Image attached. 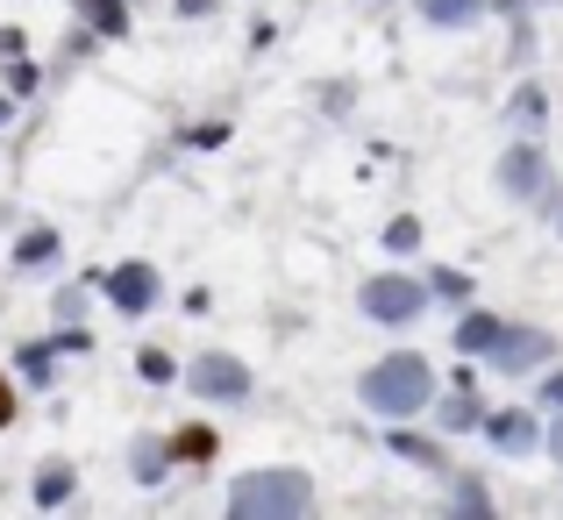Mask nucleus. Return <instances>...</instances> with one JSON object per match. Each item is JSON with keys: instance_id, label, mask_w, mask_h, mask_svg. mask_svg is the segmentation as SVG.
Wrapping results in <instances>:
<instances>
[{"instance_id": "ddd939ff", "label": "nucleus", "mask_w": 563, "mask_h": 520, "mask_svg": "<svg viewBox=\"0 0 563 520\" xmlns=\"http://www.w3.org/2000/svg\"><path fill=\"white\" fill-rule=\"evenodd\" d=\"M165 456H172V442L143 435V442H136V478H143V485H157V478H165Z\"/></svg>"}, {"instance_id": "39448f33", "label": "nucleus", "mask_w": 563, "mask_h": 520, "mask_svg": "<svg viewBox=\"0 0 563 520\" xmlns=\"http://www.w3.org/2000/svg\"><path fill=\"white\" fill-rule=\"evenodd\" d=\"M499 186H507L514 200H542V192H550V157H542L536 143H514V151L499 157Z\"/></svg>"}, {"instance_id": "f8f14e48", "label": "nucleus", "mask_w": 563, "mask_h": 520, "mask_svg": "<svg viewBox=\"0 0 563 520\" xmlns=\"http://www.w3.org/2000/svg\"><path fill=\"white\" fill-rule=\"evenodd\" d=\"M542 114H550V93H542V86H521L514 108H507V122L514 129H542Z\"/></svg>"}, {"instance_id": "a878e982", "label": "nucleus", "mask_w": 563, "mask_h": 520, "mask_svg": "<svg viewBox=\"0 0 563 520\" xmlns=\"http://www.w3.org/2000/svg\"><path fill=\"white\" fill-rule=\"evenodd\" d=\"M0 114H8V100H0Z\"/></svg>"}, {"instance_id": "412c9836", "label": "nucleus", "mask_w": 563, "mask_h": 520, "mask_svg": "<svg viewBox=\"0 0 563 520\" xmlns=\"http://www.w3.org/2000/svg\"><path fill=\"white\" fill-rule=\"evenodd\" d=\"M542 450H550V456H556V464H563V407H556V421H550V428H542Z\"/></svg>"}, {"instance_id": "6ab92c4d", "label": "nucleus", "mask_w": 563, "mask_h": 520, "mask_svg": "<svg viewBox=\"0 0 563 520\" xmlns=\"http://www.w3.org/2000/svg\"><path fill=\"white\" fill-rule=\"evenodd\" d=\"M51 356H57V343H29L22 350V378H51Z\"/></svg>"}, {"instance_id": "393cba45", "label": "nucleus", "mask_w": 563, "mask_h": 520, "mask_svg": "<svg viewBox=\"0 0 563 520\" xmlns=\"http://www.w3.org/2000/svg\"><path fill=\"white\" fill-rule=\"evenodd\" d=\"M172 8H179V14H214L221 0H172Z\"/></svg>"}, {"instance_id": "423d86ee", "label": "nucleus", "mask_w": 563, "mask_h": 520, "mask_svg": "<svg viewBox=\"0 0 563 520\" xmlns=\"http://www.w3.org/2000/svg\"><path fill=\"white\" fill-rule=\"evenodd\" d=\"M186 385H192L200 399H243V392H250V370L235 364V356H200V364L186 370Z\"/></svg>"}, {"instance_id": "4be33fe9", "label": "nucleus", "mask_w": 563, "mask_h": 520, "mask_svg": "<svg viewBox=\"0 0 563 520\" xmlns=\"http://www.w3.org/2000/svg\"><path fill=\"white\" fill-rule=\"evenodd\" d=\"M143 378H172V356L165 350H143Z\"/></svg>"}, {"instance_id": "20e7f679", "label": "nucleus", "mask_w": 563, "mask_h": 520, "mask_svg": "<svg viewBox=\"0 0 563 520\" xmlns=\"http://www.w3.org/2000/svg\"><path fill=\"white\" fill-rule=\"evenodd\" d=\"M542 364H556V335H542V329H499V343H493V370H507V378H521V370H542Z\"/></svg>"}, {"instance_id": "9b49d317", "label": "nucleus", "mask_w": 563, "mask_h": 520, "mask_svg": "<svg viewBox=\"0 0 563 520\" xmlns=\"http://www.w3.org/2000/svg\"><path fill=\"white\" fill-rule=\"evenodd\" d=\"M435 421L450 428V435H464V428H485V413H478V399H471V392H450L435 407Z\"/></svg>"}, {"instance_id": "aec40b11", "label": "nucleus", "mask_w": 563, "mask_h": 520, "mask_svg": "<svg viewBox=\"0 0 563 520\" xmlns=\"http://www.w3.org/2000/svg\"><path fill=\"white\" fill-rule=\"evenodd\" d=\"M86 14H93L100 29H129V14H122V0H86Z\"/></svg>"}, {"instance_id": "f03ea898", "label": "nucleus", "mask_w": 563, "mask_h": 520, "mask_svg": "<svg viewBox=\"0 0 563 520\" xmlns=\"http://www.w3.org/2000/svg\"><path fill=\"white\" fill-rule=\"evenodd\" d=\"M307 499H314V485L300 471H250V478H235L229 513L235 520H292V513H307Z\"/></svg>"}, {"instance_id": "9d476101", "label": "nucleus", "mask_w": 563, "mask_h": 520, "mask_svg": "<svg viewBox=\"0 0 563 520\" xmlns=\"http://www.w3.org/2000/svg\"><path fill=\"white\" fill-rule=\"evenodd\" d=\"M478 14H485V0H421V22H435V29H464Z\"/></svg>"}, {"instance_id": "b1692460", "label": "nucleus", "mask_w": 563, "mask_h": 520, "mask_svg": "<svg viewBox=\"0 0 563 520\" xmlns=\"http://www.w3.org/2000/svg\"><path fill=\"white\" fill-rule=\"evenodd\" d=\"M14 421V385H8V370H0V428Z\"/></svg>"}, {"instance_id": "f257e3e1", "label": "nucleus", "mask_w": 563, "mask_h": 520, "mask_svg": "<svg viewBox=\"0 0 563 520\" xmlns=\"http://www.w3.org/2000/svg\"><path fill=\"white\" fill-rule=\"evenodd\" d=\"M357 399L372 413H385V421H413L421 407H435V370H428V356L393 350L357 378Z\"/></svg>"}, {"instance_id": "f3484780", "label": "nucleus", "mask_w": 563, "mask_h": 520, "mask_svg": "<svg viewBox=\"0 0 563 520\" xmlns=\"http://www.w3.org/2000/svg\"><path fill=\"white\" fill-rule=\"evenodd\" d=\"M393 450L407 456V464H428V471L442 464V442H421V435H407V428H399V435H393Z\"/></svg>"}, {"instance_id": "6e6552de", "label": "nucleus", "mask_w": 563, "mask_h": 520, "mask_svg": "<svg viewBox=\"0 0 563 520\" xmlns=\"http://www.w3.org/2000/svg\"><path fill=\"white\" fill-rule=\"evenodd\" d=\"M485 442H493V450H507V456H521V450H536L542 442V428H536V413H485Z\"/></svg>"}, {"instance_id": "dca6fc26", "label": "nucleus", "mask_w": 563, "mask_h": 520, "mask_svg": "<svg viewBox=\"0 0 563 520\" xmlns=\"http://www.w3.org/2000/svg\"><path fill=\"white\" fill-rule=\"evenodd\" d=\"M428 300H456V307H464L471 300V278L464 272H428Z\"/></svg>"}, {"instance_id": "4468645a", "label": "nucleus", "mask_w": 563, "mask_h": 520, "mask_svg": "<svg viewBox=\"0 0 563 520\" xmlns=\"http://www.w3.org/2000/svg\"><path fill=\"white\" fill-rule=\"evenodd\" d=\"M57 499H71V464H51L36 478V507H57Z\"/></svg>"}, {"instance_id": "1a4fd4ad", "label": "nucleus", "mask_w": 563, "mask_h": 520, "mask_svg": "<svg viewBox=\"0 0 563 520\" xmlns=\"http://www.w3.org/2000/svg\"><path fill=\"white\" fill-rule=\"evenodd\" d=\"M499 329H507L499 314H464V321H456V350H464V356H493Z\"/></svg>"}, {"instance_id": "0eeeda50", "label": "nucleus", "mask_w": 563, "mask_h": 520, "mask_svg": "<svg viewBox=\"0 0 563 520\" xmlns=\"http://www.w3.org/2000/svg\"><path fill=\"white\" fill-rule=\"evenodd\" d=\"M108 300L122 307V314H143V307L157 300V272H151V264H122V272H108Z\"/></svg>"}, {"instance_id": "2eb2a0df", "label": "nucleus", "mask_w": 563, "mask_h": 520, "mask_svg": "<svg viewBox=\"0 0 563 520\" xmlns=\"http://www.w3.org/2000/svg\"><path fill=\"white\" fill-rule=\"evenodd\" d=\"M385 250H399V257H407V250H421V221H413V214H393V221H385Z\"/></svg>"}, {"instance_id": "5701e85b", "label": "nucleus", "mask_w": 563, "mask_h": 520, "mask_svg": "<svg viewBox=\"0 0 563 520\" xmlns=\"http://www.w3.org/2000/svg\"><path fill=\"white\" fill-rule=\"evenodd\" d=\"M542 407H563V370H550V378H542Z\"/></svg>"}, {"instance_id": "7ed1b4c3", "label": "nucleus", "mask_w": 563, "mask_h": 520, "mask_svg": "<svg viewBox=\"0 0 563 520\" xmlns=\"http://www.w3.org/2000/svg\"><path fill=\"white\" fill-rule=\"evenodd\" d=\"M421 307H428V286H421V278H399V272H385V278H372V286H364V314H372V321H385V329L413 321Z\"/></svg>"}, {"instance_id": "a211bd4d", "label": "nucleus", "mask_w": 563, "mask_h": 520, "mask_svg": "<svg viewBox=\"0 0 563 520\" xmlns=\"http://www.w3.org/2000/svg\"><path fill=\"white\" fill-rule=\"evenodd\" d=\"M51 250H57V235H51V229H29V235H22V250H14V264H43Z\"/></svg>"}]
</instances>
